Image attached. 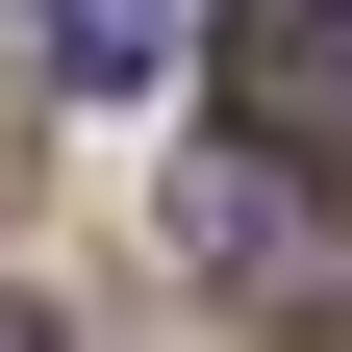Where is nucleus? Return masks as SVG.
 <instances>
[{
	"mask_svg": "<svg viewBox=\"0 0 352 352\" xmlns=\"http://www.w3.org/2000/svg\"><path fill=\"white\" fill-rule=\"evenodd\" d=\"M151 51H176V0H51V76H76V101H126Z\"/></svg>",
	"mask_w": 352,
	"mask_h": 352,
	"instance_id": "3",
	"label": "nucleus"
},
{
	"mask_svg": "<svg viewBox=\"0 0 352 352\" xmlns=\"http://www.w3.org/2000/svg\"><path fill=\"white\" fill-rule=\"evenodd\" d=\"M227 151L352 176V0H227Z\"/></svg>",
	"mask_w": 352,
	"mask_h": 352,
	"instance_id": "1",
	"label": "nucleus"
},
{
	"mask_svg": "<svg viewBox=\"0 0 352 352\" xmlns=\"http://www.w3.org/2000/svg\"><path fill=\"white\" fill-rule=\"evenodd\" d=\"M176 277H227V302H327V201L252 151H176Z\"/></svg>",
	"mask_w": 352,
	"mask_h": 352,
	"instance_id": "2",
	"label": "nucleus"
},
{
	"mask_svg": "<svg viewBox=\"0 0 352 352\" xmlns=\"http://www.w3.org/2000/svg\"><path fill=\"white\" fill-rule=\"evenodd\" d=\"M0 352H51V302H25V277H0Z\"/></svg>",
	"mask_w": 352,
	"mask_h": 352,
	"instance_id": "4",
	"label": "nucleus"
}]
</instances>
